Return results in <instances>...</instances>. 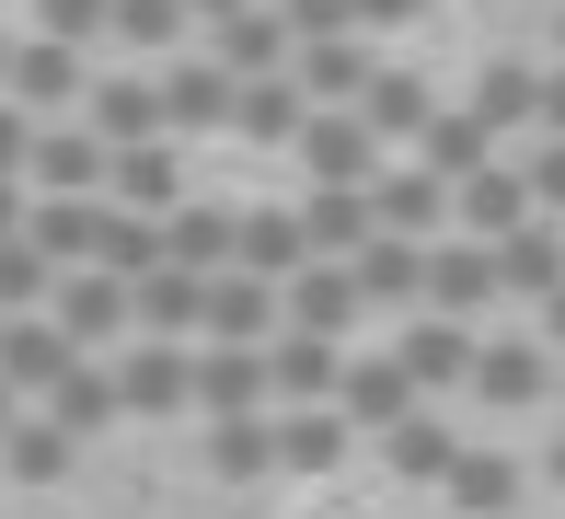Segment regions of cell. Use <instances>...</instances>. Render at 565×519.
Segmentation results:
<instances>
[{"instance_id":"obj_1","label":"cell","mask_w":565,"mask_h":519,"mask_svg":"<svg viewBox=\"0 0 565 519\" xmlns=\"http://www.w3.org/2000/svg\"><path fill=\"white\" fill-rule=\"evenodd\" d=\"M46 311H58V335H70V347H93V358H105L116 335H139V289H127L116 266H70Z\"/></svg>"},{"instance_id":"obj_2","label":"cell","mask_w":565,"mask_h":519,"mask_svg":"<svg viewBox=\"0 0 565 519\" xmlns=\"http://www.w3.org/2000/svg\"><path fill=\"white\" fill-rule=\"evenodd\" d=\"M0 93H12L23 116H46V127H58V116H82L93 59H82V46H58V35H23V46H12V82H0Z\"/></svg>"},{"instance_id":"obj_3","label":"cell","mask_w":565,"mask_h":519,"mask_svg":"<svg viewBox=\"0 0 565 519\" xmlns=\"http://www.w3.org/2000/svg\"><path fill=\"white\" fill-rule=\"evenodd\" d=\"M277 324H289V289L254 266H220L209 277V335L196 347H277Z\"/></svg>"},{"instance_id":"obj_4","label":"cell","mask_w":565,"mask_h":519,"mask_svg":"<svg viewBox=\"0 0 565 519\" xmlns=\"http://www.w3.org/2000/svg\"><path fill=\"white\" fill-rule=\"evenodd\" d=\"M231 104H243V82H231L209 46L162 59V139H209V127H231Z\"/></svg>"},{"instance_id":"obj_5","label":"cell","mask_w":565,"mask_h":519,"mask_svg":"<svg viewBox=\"0 0 565 519\" xmlns=\"http://www.w3.org/2000/svg\"><path fill=\"white\" fill-rule=\"evenodd\" d=\"M300 173H312V186H370L381 173V139H370V116H358V104H312V127H300Z\"/></svg>"},{"instance_id":"obj_6","label":"cell","mask_w":565,"mask_h":519,"mask_svg":"<svg viewBox=\"0 0 565 519\" xmlns=\"http://www.w3.org/2000/svg\"><path fill=\"white\" fill-rule=\"evenodd\" d=\"M116 404H127V415H185V404H196V347L139 335V347L116 358Z\"/></svg>"},{"instance_id":"obj_7","label":"cell","mask_w":565,"mask_h":519,"mask_svg":"<svg viewBox=\"0 0 565 519\" xmlns=\"http://www.w3.org/2000/svg\"><path fill=\"white\" fill-rule=\"evenodd\" d=\"M105 173H116V150L93 139L82 116L35 127V162H23V186H35V197H105Z\"/></svg>"},{"instance_id":"obj_8","label":"cell","mask_w":565,"mask_h":519,"mask_svg":"<svg viewBox=\"0 0 565 519\" xmlns=\"http://www.w3.org/2000/svg\"><path fill=\"white\" fill-rule=\"evenodd\" d=\"M209 59L231 70V82H266V70L300 59V35H289V12H277V0H243V12L209 23Z\"/></svg>"},{"instance_id":"obj_9","label":"cell","mask_w":565,"mask_h":519,"mask_svg":"<svg viewBox=\"0 0 565 519\" xmlns=\"http://www.w3.org/2000/svg\"><path fill=\"white\" fill-rule=\"evenodd\" d=\"M82 127L105 150H139V139H162V70H105V82L82 93Z\"/></svg>"},{"instance_id":"obj_10","label":"cell","mask_w":565,"mask_h":519,"mask_svg":"<svg viewBox=\"0 0 565 519\" xmlns=\"http://www.w3.org/2000/svg\"><path fill=\"white\" fill-rule=\"evenodd\" d=\"M370 324V300H358V266H300L289 277V335H323V347H347V335Z\"/></svg>"},{"instance_id":"obj_11","label":"cell","mask_w":565,"mask_h":519,"mask_svg":"<svg viewBox=\"0 0 565 519\" xmlns=\"http://www.w3.org/2000/svg\"><path fill=\"white\" fill-rule=\"evenodd\" d=\"M82 358H93V347H70V335H58V311H23V324L0 335V381H12V393H35V404L58 393Z\"/></svg>"},{"instance_id":"obj_12","label":"cell","mask_w":565,"mask_h":519,"mask_svg":"<svg viewBox=\"0 0 565 519\" xmlns=\"http://www.w3.org/2000/svg\"><path fill=\"white\" fill-rule=\"evenodd\" d=\"M105 197L139 208V220H173V208H185V139H139V150H116Z\"/></svg>"},{"instance_id":"obj_13","label":"cell","mask_w":565,"mask_h":519,"mask_svg":"<svg viewBox=\"0 0 565 519\" xmlns=\"http://www.w3.org/2000/svg\"><path fill=\"white\" fill-rule=\"evenodd\" d=\"M300 243H312L323 266L370 254V243H381V208H370V186H312V197H300Z\"/></svg>"},{"instance_id":"obj_14","label":"cell","mask_w":565,"mask_h":519,"mask_svg":"<svg viewBox=\"0 0 565 519\" xmlns=\"http://www.w3.org/2000/svg\"><path fill=\"white\" fill-rule=\"evenodd\" d=\"M231 254H243V208H220V197H185L162 220V266H196V277H220Z\"/></svg>"},{"instance_id":"obj_15","label":"cell","mask_w":565,"mask_h":519,"mask_svg":"<svg viewBox=\"0 0 565 519\" xmlns=\"http://www.w3.org/2000/svg\"><path fill=\"white\" fill-rule=\"evenodd\" d=\"M497 289H508V277H497V243H427V311L473 324Z\"/></svg>"},{"instance_id":"obj_16","label":"cell","mask_w":565,"mask_h":519,"mask_svg":"<svg viewBox=\"0 0 565 519\" xmlns=\"http://www.w3.org/2000/svg\"><path fill=\"white\" fill-rule=\"evenodd\" d=\"M335 404H347V427H370V438H393L404 415H416L427 393L404 381V358H347V381H335Z\"/></svg>"},{"instance_id":"obj_17","label":"cell","mask_w":565,"mask_h":519,"mask_svg":"<svg viewBox=\"0 0 565 519\" xmlns=\"http://www.w3.org/2000/svg\"><path fill=\"white\" fill-rule=\"evenodd\" d=\"M393 358H404V381H416V393H461L484 347L450 324V311H427V324H404V347H393Z\"/></svg>"},{"instance_id":"obj_18","label":"cell","mask_w":565,"mask_h":519,"mask_svg":"<svg viewBox=\"0 0 565 519\" xmlns=\"http://www.w3.org/2000/svg\"><path fill=\"white\" fill-rule=\"evenodd\" d=\"M266 347H196V415H266Z\"/></svg>"},{"instance_id":"obj_19","label":"cell","mask_w":565,"mask_h":519,"mask_svg":"<svg viewBox=\"0 0 565 519\" xmlns=\"http://www.w3.org/2000/svg\"><path fill=\"white\" fill-rule=\"evenodd\" d=\"M335 381H347V358L323 347V335H289V324H277V347H266V393L277 404H335Z\"/></svg>"},{"instance_id":"obj_20","label":"cell","mask_w":565,"mask_h":519,"mask_svg":"<svg viewBox=\"0 0 565 519\" xmlns=\"http://www.w3.org/2000/svg\"><path fill=\"white\" fill-rule=\"evenodd\" d=\"M370 208H381V231H404V243H439V220H450V173H370Z\"/></svg>"},{"instance_id":"obj_21","label":"cell","mask_w":565,"mask_h":519,"mask_svg":"<svg viewBox=\"0 0 565 519\" xmlns=\"http://www.w3.org/2000/svg\"><path fill=\"white\" fill-rule=\"evenodd\" d=\"M370 35H312V46H300V59H289V82L300 93H312V104H358V93H370Z\"/></svg>"},{"instance_id":"obj_22","label":"cell","mask_w":565,"mask_h":519,"mask_svg":"<svg viewBox=\"0 0 565 519\" xmlns=\"http://www.w3.org/2000/svg\"><path fill=\"white\" fill-rule=\"evenodd\" d=\"M358 266V300L370 311H404V300H427V243H404V231H381L370 254H347Z\"/></svg>"},{"instance_id":"obj_23","label":"cell","mask_w":565,"mask_h":519,"mask_svg":"<svg viewBox=\"0 0 565 519\" xmlns=\"http://www.w3.org/2000/svg\"><path fill=\"white\" fill-rule=\"evenodd\" d=\"M347 404H289V415H277V462H289V474H335V462H347Z\"/></svg>"},{"instance_id":"obj_24","label":"cell","mask_w":565,"mask_h":519,"mask_svg":"<svg viewBox=\"0 0 565 519\" xmlns=\"http://www.w3.org/2000/svg\"><path fill=\"white\" fill-rule=\"evenodd\" d=\"M473 393H484V404H543V393H554V347H531V335L484 347V358H473Z\"/></svg>"},{"instance_id":"obj_25","label":"cell","mask_w":565,"mask_h":519,"mask_svg":"<svg viewBox=\"0 0 565 519\" xmlns=\"http://www.w3.org/2000/svg\"><path fill=\"white\" fill-rule=\"evenodd\" d=\"M46 415H58V427L82 438V451H93V438H105L116 415H127V404H116V358H82V370H70L58 393H46Z\"/></svg>"},{"instance_id":"obj_26","label":"cell","mask_w":565,"mask_h":519,"mask_svg":"<svg viewBox=\"0 0 565 519\" xmlns=\"http://www.w3.org/2000/svg\"><path fill=\"white\" fill-rule=\"evenodd\" d=\"M497 277H508L520 300H554V289H565V231H554V220H520V231L497 243Z\"/></svg>"},{"instance_id":"obj_27","label":"cell","mask_w":565,"mask_h":519,"mask_svg":"<svg viewBox=\"0 0 565 519\" xmlns=\"http://www.w3.org/2000/svg\"><path fill=\"white\" fill-rule=\"evenodd\" d=\"M231 266H254V277H277L289 289L300 266H312V243H300V208H243V254Z\"/></svg>"},{"instance_id":"obj_28","label":"cell","mask_w":565,"mask_h":519,"mask_svg":"<svg viewBox=\"0 0 565 519\" xmlns=\"http://www.w3.org/2000/svg\"><path fill=\"white\" fill-rule=\"evenodd\" d=\"M185 35H196L185 0H116V46H127V59L162 70V59H185Z\"/></svg>"},{"instance_id":"obj_29","label":"cell","mask_w":565,"mask_h":519,"mask_svg":"<svg viewBox=\"0 0 565 519\" xmlns=\"http://www.w3.org/2000/svg\"><path fill=\"white\" fill-rule=\"evenodd\" d=\"M358 116H370V139H427V82L416 70H370V93H358Z\"/></svg>"},{"instance_id":"obj_30","label":"cell","mask_w":565,"mask_h":519,"mask_svg":"<svg viewBox=\"0 0 565 519\" xmlns=\"http://www.w3.org/2000/svg\"><path fill=\"white\" fill-rule=\"evenodd\" d=\"M231 127H243V139H300V127H312V93H300L289 70H266V82H243Z\"/></svg>"},{"instance_id":"obj_31","label":"cell","mask_w":565,"mask_h":519,"mask_svg":"<svg viewBox=\"0 0 565 519\" xmlns=\"http://www.w3.org/2000/svg\"><path fill=\"white\" fill-rule=\"evenodd\" d=\"M209 474H220V485L277 474V427H266V415H209Z\"/></svg>"},{"instance_id":"obj_32","label":"cell","mask_w":565,"mask_h":519,"mask_svg":"<svg viewBox=\"0 0 565 519\" xmlns=\"http://www.w3.org/2000/svg\"><path fill=\"white\" fill-rule=\"evenodd\" d=\"M0 462H12V474H23V485H58V474H70V462H82V438H70V427H58V415H46V404H35V415H23V427H12V438H0Z\"/></svg>"},{"instance_id":"obj_33","label":"cell","mask_w":565,"mask_h":519,"mask_svg":"<svg viewBox=\"0 0 565 519\" xmlns=\"http://www.w3.org/2000/svg\"><path fill=\"white\" fill-rule=\"evenodd\" d=\"M473 116H484V139H508V127H531V116H543V70L497 59V70L473 82Z\"/></svg>"},{"instance_id":"obj_34","label":"cell","mask_w":565,"mask_h":519,"mask_svg":"<svg viewBox=\"0 0 565 519\" xmlns=\"http://www.w3.org/2000/svg\"><path fill=\"white\" fill-rule=\"evenodd\" d=\"M416 162H427V173H450V186H461V173H484V162H497V139H484V116L461 104V116H427Z\"/></svg>"},{"instance_id":"obj_35","label":"cell","mask_w":565,"mask_h":519,"mask_svg":"<svg viewBox=\"0 0 565 519\" xmlns=\"http://www.w3.org/2000/svg\"><path fill=\"white\" fill-rule=\"evenodd\" d=\"M23 12H35V35H58V46H116V0H23Z\"/></svg>"},{"instance_id":"obj_36","label":"cell","mask_w":565,"mask_h":519,"mask_svg":"<svg viewBox=\"0 0 565 519\" xmlns=\"http://www.w3.org/2000/svg\"><path fill=\"white\" fill-rule=\"evenodd\" d=\"M381 462H393V474H450V462H461V438H450V427H439V415H427V404H416V415H404V427H393V438H381Z\"/></svg>"},{"instance_id":"obj_37","label":"cell","mask_w":565,"mask_h":519,"mask_svg":"<svg viewBox=\"0 0 565 519\" xmlns=\"http://www.w3.org/2000/svg\"><path fill=\"white\" fill-rule=\"evenodd\" d=\"M46 300H58V266H46V254L12 231V243H0V311L23 324V311H46Z\"/></svg>"},{"instance_id":"obj_38","label":"cell","mask_w":565,"mask_h":519,"mask_svg":"<svg viewBox=\"0 0 565 519\" xmlns=\"http://www.w3.org/2000/svg\"><path fill=\"white\" fill-rule=\"evenodd\" d=\"M439 485H450L461 508H508V497H520V474H508V462H450Z\"/></svg>"},{"instance_id":"obj_39","label":"cell","mask_w":565,"mask_h":519,"mask_svg":"<svg viewBox=\"0 0 565 519\" xmlns=\"http://www.w3.org/2000/svg\"><path fill=\"white\" fill-rule=\"evenodd\" d=\"M520 173H531V208H543V220H565V139H543Z\"/></svg>"},{"instance_id":"obj_40","label":"cell","mask_w":565,"mask_h":519,"mask_svg":"<svg viewBox=\"0 0 565 519\" xmlns=\"http://www.w3.org/2000/svg\"><path fill=\"white\" fill-rule=\"evenodd\" d=\"M35 127H46V116H23V104L0 93V173H23V162H35Z\"/></svg>"},{"instance_id":"obj_41","label":"cell","mask_w":565,"mask_h":519,"mask_svg":"<svg viewBox=\"0 0 565 519\" xmlns=\"http://www.w3.org/2000/svg\"><path fill=\"white\" fill-rule=\"evenodd\" d=\"M23 220H35V186H23V173H0V243H12Z\"/></svg>"},{"instance_id":"obj_42","label":"cell","mask_w":565,"mask_h":519,"mask_svg":"<svg viewBox=\"0 0 565 519\" xmlns=\"http://www.w3.org/2000/svg\"><path fill=\"white\" fill-rule=\"evenodd\" d=\"M543 127L565 139V70H543Z\"/></svg>"},{"instance_id":"obj_43","label":"cell","mask_w":565,"mask_h":519,"mask_svg":"<svg viewBox=\"0 0 565 519\" xmlns=\"http://www.w3.org/2000/svg\"><path fill=\"white\" fill-rule=\"evenodd\" d=\"M543 347H565V289H554V300H543Z\"/></svg>"},{"instance_id":"obj_44","label":"cell","mask_w":565,"mask_h":519,"mask_svg":"<svg viewBox=\"0 0 565 519\" xmlns=\"http://www.w3.org/2000/svg\"><path fill=\"white\" fill-rule=\"evenodd\" d=\"M23 427V393H12V381H0V438H12Z\"/></svg>"},{"instance_id":"obj_45","label":"cell","mask_w":565,"mask_h":519,"mask_svg":"<svg viewBox=\"0 0 565 519\" xmlns=\"http://www.w3.org/2000/svg\"><path fill=\"white\" fill-rule=\"evenodd\" d=\"M12 46H23V35H12V23H0V82H12Z\"/></svg>"},{"instance_id":"obj_46","label":"cell","mask_w":565,"mask_h":519,"mask_svg":"<svg viewBox=\"0 0 565 519\" xmlns=\"http://www.w3.org/2000/svg\"><path fill=\"white\" fill-rule=\"evenodd\" d=\"M543 474H554V485H565V438H554V451H543Z\"/></svg>"},{"instance_id":"obj_47","label":"cell","mask_w":565,"mask_h":519,"mask_svg":"<svg viewBox=\"0 0 565 519\" xmlns=\"http://www.w3.org/2000/svg\"><path fill=\"white\" fill-rule=\"evenodd\" d=\"M0 335H12V311H0Z\"/></svg>"}]
</instances>
